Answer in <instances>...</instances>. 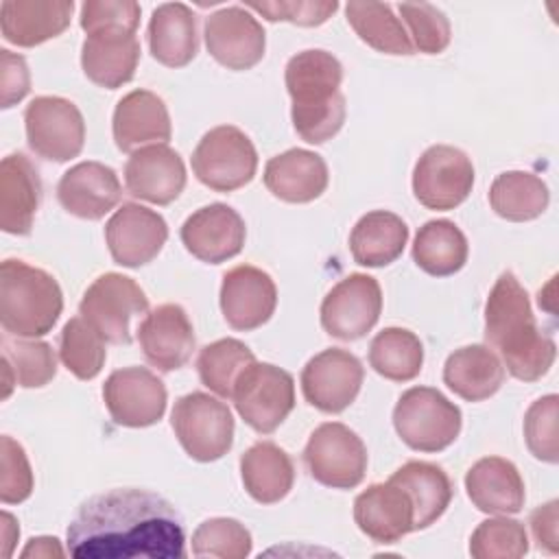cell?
Masks as SVG:
<instances>
[{
    "label": "cell",
    "instance_id": "cell-1",
    "mask_svg": "<svg viewBox=\"0 0 559 559\" xmlns=\"http://www.w3.org/2000/svg\"><path fill=\"white\" fill-rule=\"evenodd\" d=\"M76 559H181L186 533L179 511L159 493L111 489L85 500L66 531Z\"/></svg>",
    "mask_w": 559,
    "mask_h": 559
},
{
    "label": "cell",
    "instance_id": "cell-2",
    "mask_svg": "<svg viewBox=\"0 0 559 559\" xmlns=\"http://www.w3.org/2000/svg\"><path fill=\"white\" fill-rule=\"evenodd\" d=\"M485 341L498 349L507 371L522 382L539 380L555 362L557 345L539 330L528 293L511 271L500 273L487 297Z\"/></svg>",
    "mask_w": 559,
    "mask_h": 559
},
{
    "label": "cell",
    "instance_id": "cell-3",
    "mask_svg": "<svg viewBox=\"0 0 559 559\" xmlns=\"http://www.w3.org/2000/svg\"><path fill=\"white\" fill-rule=\"evenodd\" d=\"M290 118L297 135L308 144L332 140L345 122V96L341 94L343 66L328 50H301L284 70Z\"/></svg>",
    "mask_w": 559,
    "mask_h": 559
},
{
    "label": "cell",
    "instance_id": "cell-4",
    "mask_svg": "<svg viewBox=\"0 0 559 559\" xmlns=\"http://www.w3.org/2000/svg\"><path fill=\"white\" fill-rule=\"evenodd\" d=\"M63 310L57 280L39 266L9 258L0 266V323L9 336L48 334Z\"/></svg>",
    "mask_w": 559,
    "mask_h": 559
},
{
    "label": "cell",
    "instance_id": "cell-5",
    "mask_svg": "<svg viewBox=\"0 0 559 559\" xmlns=\"http://www.w3.org/2000/svg\"><path fill=\"white\" fill-rule=\"evenodd\" d=\"M461 408L432 386H411L393 408V426L400 439L417 452H441L461 432Z\"/></svg>",
    "mask_w": 559,
    "mask_h": 559
},
{
    "label": "cell",
    "instance_id": "cell-6",
    "mask_svg": "<svg viewBox=\"0 0 559 559\" xmlns=\"http://www.w3.org/2000/svg\"><path fill=\"white\" fill-rule=\"evenodd\" d=\"M170 426L186 454L199 463L218 461L234 443L229 406L203 391L186 393L175 402Z\"/></svg>",
    "mask_w": 559,
    "mask_h": 559
},
{
    "label": "cell",
    "instance_id": "cell-7",
    "mask_svg": "<svg viewBox=\"0 0 559 559\" xmlns=\"http://www.w3.org/2000/svg\"><path fill=\"white\" fill-rule=\"evenodd\" d=\"M192 173L214 192L247 186L258 170V153L245 131L234 124L210 129L192 153Z\"/></svg>",
    "mask_w": 559,
    "mask_h": 559
},
{
    "label": "cell",
    "instance_id": "cell-8",
    "mask_svg": "<svg viewBox=\"0 0 559 559\" xmlns=\"http://www.w3.org/2000/svg\"><path fill=\"white\" fill-rule=\"evenodd\" d=\"M231 400L247 426L269 435L295 408V380L271 362L253 360L236 378Z\"/></svg>",
    "mask_w": 559,
    "mask_h": 559
},
{
    "label": "cell",
    "instance_id": "cell-9",
    "mask_svg": "<svg viewBox=\"0 0 559 559\" xmlns=\"http://www.w3.org/2000/svg\"><path fill=\"white\" fill-rule=\"evenodd\" d=\"M148 299L133 277L105 273L96 277L79 304V314L114 345L131 343V321L146 314Z\"/></svg>",
    "mask_w": 559,
    "mask_h": 559
},
{
    "label": "cell",
    "instance_id": "cell-10",
    "mask_svg": "<svg viewBox=\"0 0 559 559\" xmlns=\"http://www.w3.org/2000/svg\"><path fill=\"white\" fill-rule=\"evenodd\" d=\"M310 476L332 489H354L367 472V448L362 439L341 421L317 426L304 448Z\"/></svg>",
    "mask_w": 559,
    "mask_h": 559
},
{
    "label": "cell",
    "instance_id": "cell-11",
    "mask_svg": "<svg viewBox=\"0 0 559 559\" xmlns=\"http://www.w3.org/2000/svg\"><path fill=\"white\" fill-rule=\"evenodd\" d=\"M26 142L48 162H68L83 151L85 122L79 107L61 96H35L24 109Z\"/></svg>",
    "mask_w": 559,
    "mask_h": 559
},
{
    "label": "cell",
    "instance_id": "cell-12",
    "mask_svg": "<svg viewBox=\"0 0 559 559\" xmlns=\"http://www.w3.org/2000/svg\"><path fill=\"white\" fill-rule=\"evenodd\" d=\"M472 159L456 146L435 144L413 168V194L428 210H454L472 192Z\"/></svg>",
    "mask_w": 559,
    "mask_h": 559
},
{
    "label": "cell",
    "instance_id": "cell-13",
    "mask_svg": "<svg viewBox=\"0 0 559 559\" xmlns=\"http://www.w3.org/2000/svg\"><path fill=\"white\" fill-rule=\"evenodd\" d=\"M382 312V290L376 277L349 273L321 301L323 330L341 341L362 338Z\"/></svg>",
    "mask_w": 559,
    "mask_h": 559
},
{
    "label": "cell",
    "instance_id": "cell-14",
    "mask_svg": "<svg viewBox=\"0 0 559 559\" xmlns=\"http://www.w3.org/2000/svg\"><path fill=\"white\" fill-rule=\"evenodd\" d=\"M362 362L343 347H330L312 356L301 369V391L310 406L321 413L345 411L360 393Z\"/></svg>",
    "mask_w": 559,
    "mask_h": 559
},
{
    "label": "cell",
    "instance_id": "cell-15",
    "mask_svg": "<svg viewBox=\"0 0 559 559\" xmlns=\"http://www.w3.org/2000/svg\"><path fill=\"white\" fill-rule=\"evenodd\" d=\"M166 386L146 367H122L103 384V400L118 426L146 428L166 413Z\"/></svg>",
    "mask_w": 559,
    "mask_h": 559
},
{
    "label": "cell",
    "instance_id": "cell-16",
    "mask_svg": "<svg viewBox=\"0 0 559 559\" xmlns=\"http://www.w3.org/2000/svg\"><path fill=\"white\" fill-rule=\"evenodd\" d=\"M168 240L164 216L140 203H122L105 225V242L116 264L138 269L157 258Z\"/></svg>",
    "mask_w": 559,
    "mask_h": 559
},
{
    "label": "cell",
    "instance_id": "cell-17",
    "mask_svg": "<svg viewBox=\"0 0 559 559\" xmlns=\"http://www.w3.org/2000/svg\"><path fill=\"white\" fill-rule=\"evenodd\" d=\"M203 37L212 59L227 70L258 66L266 48L264 28L247 7H225L205 17Z\"/></svg>",
    "mask_w": 559,
    "mask_h": 559
},
{
    "label": "cell",
    "instance_id": "cell-18",
    "mask_svg": "<svg viewBox=\"0 0 559 559\" xmlns=\"http://www.w3.org/2000/svg\"><path fill=\"white\" fill-rule=\"evenodd\" d=\"M247 238L242 216L227 203H210L192 212L181 225V242L197 260L221 264L236 258Z\"/></svg>",
    "mask_w": 559,
    "mask_h": 559
},
{
    "label": "cell",
    "instance_id": "cell-19",
    "mask_svg": "<svg viewBox=\"0 0 559 559\" xmlns=\"http://www.w3.org/2000/svg\"><path fill=\"white\" fill-rule=\"evenodd\" d=\"M277 306L273 277L251 264H240L223 275L221 310L229 328L251 332L264 325Z\"/></svg>",
    "mask_w": 559,
    "mask_h": 559
},
{
    "label": "cell",
    "instance_id": "cell-20",
    "mask_svg": "<svg viewBox=\"0 0 559 559\" xmlns=\"http://www.w3.org/2000/svg\"><path fill=\"white\" fill-rule=\"evenodd\" d=\"M138 343L153 367L175 371L192 358L197 338L188 312L179 304H159L140 321Z\"/></svg>",
    "mask_w": 559,
    "mask_h": 559
},
{
    "label": "cell",
    "instance_id": "cell-21",
    "mask_svg": "<svg viewBox=\"0 0 559 559\" xmlns=\"http://www.w3.org/2000/svg\"><path fill=\"white\" fill-rule=\"evenodd\" d=\"M124 186L140 201L168 205L186 188L183 159L168 144L142 146L124 164Z\"/></svg>",
    "mask_w": 559,
    "mask_h": 559
},
{
    "label": "cell",
    "instance_id": "cell-22",
    "mask_svg": "<svg viewBox=\"0 0 559 559\" xmlns=\"http://www.w3.org/2000/svg\"><path fill=\"white\" fill-rule=\"evenodd\" d=\"M120 197L122 186L116 170L100 162H79L57 183L61 207L83 221L103 218L118 205Z\"/></svg>",
    "mask_w": 559,
    "mask_h": 559
},
{
    "label": "cell",
    "instance_id": "cell-23",
    "mask_svg": "<svg viewBox=\"0 0 559 559\" xmlns=\"http://www.w3.org/2000/svg\"><path fill=\"white\" fill-rule=\"evenodd\" d=\"M415 511L404 487L393 483L369 485L354 500V522L378 544H395L413 528Z\"/></svg>",
    "mask_w": 559,
    "mask_h": 559
},
{
    "label": "cell",
    "instance_id": "cell-24",
    "mask_svg": "<svg viewBox=\"0 0 559 559\" xmlns=\"http://www.w3.org/2000/svg\"><path fill=\"white\" fill-rule=\"evenodd\" d=\"M111 131L122 153H133L144 144H166L173 135L168 107L155 92L133 90L118 100Z\"/></svg>",
    "mask_w": 559,
    "mask_h": 559
},
{
    "label": "cell",
    "instance_id": "cell-25",
    "mask_svg": "<svg viewBox=\"0 0 559 559\" xmlns=\"http://www.w3.org/2000/svg\"><path fill=\"white\" fill-rule=\"evenodd\" d=\"M138 61L140 41L135 33L122 28L94 31L81 46V68L85 76L107 90L129 83L135 74Z\"/></svg>",
    "mask_w": 559,
    "mask_h": 559
},
{
    "label": "cell",
    "instance_id": "cell-26",
    "mask_svg": "<svg viewBox=\"0 0 559 559\" xmlns=\"http://www.w3.org/2000/svg\"><path fill=\"white\" fill-rule=\"evenodd\" d=\"M72 0H4L0 4V28L9 44L33 48L70 26Z\"/></svg>",
    "mask_w": 559,
    "mask_h": 559
},
{
    "label": "cell",
    "instance_id": "cell-27",
    "mask_svg": "<svg viewBox=\"0 0 559 559\" xmlns=\"http://www.w3.org/2000/svg\"><path fill=\"white\" fill-rule=\"evenodd\" d=\"M325 159L306 148H288L271 157L264 166L266 190L286 203H310L328 188Z\"/></svg>",
    "mask_w": 559,
    "mask_h": 559
},
{
    "label": "cell",
    "instance_id": "cell-28",
    "mask_svg": "<svg viewBox=\"0 0 559 559\" xmlns=\"http://www.w3.org/2000/svg\"><path fill=\"white\" fill-rule=\"evenodd\" d=\"M41 201V179L33 162L11 153L0 164V227L13 236L31 234Z\"/></svg>",
    "mask_w": 559,
    "mask_h": 559
},
{
    "label": "cell",
    "instance_id": "cell-29",
    "mask_svg": "<svg viewBox=\"0 0 559 559\" xmlns=\"http://www.w3.org/2000/svg\"><path fill=\"white\" fill-rule=\"evenodd\" d=\"M465 491L483 513L509 515L524 507V480L518 467L502 456H485L465 474Z\"/></svg>",
    "mask_w": 559,
    "mask_h": 559
},
{
    "label": "cell",
    "instance_id": "cell-30",
    "mask_svg": "<svg viewBox=\"0 0 559 559\" xmlns=\"http://www.w3.org/2000/svg\"><path fill=\"white\" fill-rule=\"evenodd\" d=\"M148 50L166 68H183L199 52L197 15L183 2L159 4L148 22Z\"/></svg>",
    "mask_w": 559,
    "mask_h": 559
},
{
    "label": "cell",
    "instance_id": "cell-31",
    "mask_svg": "<svg viewBox=\"0 0 559 559\" xmlns=\"http://www.w3.org/2000/svg\"><path fill=\"white\" fill-rule=\"evenodd\" d=\"M504 365L489 345H465L454 349L443 365V382L465 402L491 397L504 382Z\"/></svg>",
    "mask_w": 559,
    "mask_h": 559
},
{
    "label": "cell",
    "instance_id": "cell-32",
    "mask_svg": "<svg viewBox=\"0 0 559 559\" xmlns=\"http://www.w3.org/2000/svg\"><path fill=\"white\" fill-rule=\"evenodd\" d=\"M240 478L255 502L275 504L293 489L295 465L277 443L258 441L240 456Z\"/></svg>",
    "mask_w": 559,
    "mask_h": 559
},
{
    "label": "cell",
    "instance_id": "cell-33",
    "mask_svg": "<svg viewBox=\"0 0 559 559\" xmlns=\"http://www.w3.org/2000/svg\"><path fill=\"white\" fill-rule=\"evenodd\" d=\"M408 242L406 223L386 210H373L358 218L349 234V251L360 266H386L395 262Z\"/></svg>",
    "mask_w": 559,
    "mask_h": 559
},
{
    "label": "cell",
    "instance_id": "cell-34",
    "mask_svg": "<svg viewBox=\"0 0 559 559\" xmlns=\"http://www.w3.org/2000/svg\"><path fill=\"white\" fill-rule=\"evenodd\" d=\"M391 480L404 487L411 496L415 511V531L428 528L432 522H437L452 500V483L448 474L439 465L428 461L404 463L393 472Z\"/></svg>",
    "mask_w": 559,
    "mask_h": 559
},
{
    "label": "cell",
    "instance_id": "cell-35",
    "mask_svg": "<svg viewBox=\"0 0 559 559\" xmlns=\"http://www.w3.org/2000/svg\"><path fill=\"white\" fill-rule=\"evenodd\" d=\"M467 238L448 218H435L419 227L413 242L415 264L435 277L459 273L467 262Z\"/></svg>",
    "mask_w": 559,
    "mask_h": 559
},
{
    "label": "cell",
    "instance_id": "cell-36",
    "mask_svg": "<svg viewBox=\"0 0 559 559\" xmlns=\"http://www.w3.org/2000/svg\"><path fill=\"white\" fill-rule=\"evenodd\" d=\"M550 192L542 177L526 170L500 173L489 188L491 210L513 223H524L542 216L548 207Z\"/></svg>",
    "mask_w": 559,
    "mask_h": 559
},
{
    "label": "cell",
    "instance_id": "cell-37",
    "mask_svg": "<svg viewBox=\"0 0 559 559\" xmlns=\"http://www.w3.org/2000/svg\"><path fill=\"white\" fill-rule=\"evenodd\" d=\"M345 15L354 33L373 50L384 55H413L415 48L400 17L391 4L378 2H349Z\"/></svg>",
    "mask_w": 559,
    "mask_h": 559
},
{
    "label": "cell",
    "instance_id": "cell-38",
    "mask_svg": "<svg viewBox=\"0 0 559 559\" xmlns=\"http://www.w3.org/2000/svg\"><path fill=\"white\" fill-rule=\"evenodd\" d=\"M369 365L386 380L408 382L421 371L424 345L406 328H384L369 345Z\"/></svg>",
    "mask_w": 559,
    "mask_h": 559
},
{
    "label": "cell",
    "instance_id": "cell-39",
    "mask_svg": "<svg viewBox=\"0 0 559 559\" xmlns=\"http://www.w3.org/2000/svg\"><path fill=\"white\" fill-rule=\"evenodd\" d=\"M255 360L253 352L238 338H218L205 345L197 358V371L201 382L218 397H229L236 378L245 367Z\"/></svg>",
    "mask_w": 559,
    "mask_h": 559
},
{
    "label": "cell",
    "instance_id": "cell-40",
    "mask_svg": "<svg viewBox=\"0 0 559 559\" xmlns=\"http://www.w3.org/2000/svg\"><path fill=\"white\" fill-rule=\"evenodd\" d=\"M59 356L72 376L92 380L100 373L107 358L105 338L81 314L72 317L61 330Z\"/></svg>",
    "mask_w": 559,
    "mask_h": 559
},
{
    "label": "cell",
    "instance_id": "cell-41",
    "mask_svg": "<svg viewBox=\"0 0 559 559\" xmlns=\"http://www.w3.org/2000/svg\"><path fill=\"white\" fill-rule=\"evenodd\" d=\"M2 360L11 367L15 384L24 389L46 386L57 373L55 349L44 341L2 338Z\"/></svg>",
    "mask_w": 559,
    "mask_h": 559
},
{
    "label": "cell",
    "instance_id": "cell-42",
    "mask_svg": "<svg viewBox=\"0 0 559 559\" xmlns=\"http://www.w3.org/2000/svg\"><path fill=\"white\" fill-rule=\"evenodd\" d=\"M528 552V535L522 522L507 515L480 522L469 537V555L476 559H518Z\"/></svg>",
    "mask_w": 559,
    "mask_h": 559
},
{
    "label": "cell",
    "instance_id": "cell-43",
    "mask_svg": "<svg viewBox=\"0 0 559 559\" xmlns=\"http://www.w3.org/2000/svg\"><path fill=\"white\" fill-rule=\"evenodd\" d=\"M251 533L234 518H210L192 533L194 557L245 559L251 552Z\"/></svg>",
    "mask_w": 559,
    "mask_h": 559
},
{
    "label": "cell",
    "instance_id": "cell-44",
    "mask_svg": "<svg viewBox=\"0 0 559 559\" xmlns=\"http://www.w3.org/2000/svg\"><path fill=\"white\" fill-rule=\"evenodd\" d=\"M400 15L408 26V37L415 50L424 55H439L450 44V22L441 9L428 2L400 4Z\"/></svg>",
    "mask_w": 559,
    "mask_h": 559
},
{
    "label": "cell",
    "instance_id": "cell-45",
    "mask_svg": "<svg viewBox=\"0 0 559 559\" xmlns=\"http://www.w3.org/2000/svg\"><path fill=\"white\" fill-rule=\"evenodd\" d=\"M557 411L559 397L555 393L535 400L524 415V439L531 454L544 463H557Z\"/></svg>",
    "mask_w": 559,
    "mask_h": 559
},
{
    "label": "cell",
    "instance_id": "cell-46",
    "mask_svg": "<svg viewBox=\"0 0 559 559\" xmlns=\"http://www.w3.org/2000/svg\"><path fill=\"white\" fill-rule=\"evenodd\" d=\"M0 469V500L4 504L24 502L33 491V469L24 448L9 435L2 437Z\"/></svg>",
    "mask_w": 559,
    "mask_h": 559
},
{
    "label": "cell",
    "instance_id": "cell-47",
    "mask_svg": "<svg viewBox=\"0 0 559 559\" xmlns=\"http://www.w3.org/2000/svg\"><path fill=\"white\" fill-rule=\"evenodd\" d=\"M140 24V4L133 0H87L81 4V28L90 35L103 28H122L135 33Z\"/></svg>",
    "mask_w": 559,
    "mask_h": 559
},
{
    "label": "cell",
    "instance_id": "cell-48",
    "mask_svg": "<svg viewBox=\"0 0 559 559\" xmlns=\"http://www.w3.org/2000/svg\"><path fill=\"white\" fill-rule=\"evenodd\" d=\"M247 9L258 11L269 22H290L297 26H319L338 9V2L328 0H275V2H249Z\"/></svg>",
    "mask_w": 559,
    "mask_h": 559
},
{
    "label": "cell",
    "instance_id": "cell-49",
    "mask_svg": "<svg viewBox=\"0 0 559 559\" xmlns=\"http://www.w3.org/2000/svg\"><path fill=\"white\" fill-rule=\"evenodd\" d=\"M0 59H2V109L13 107L15 103H20L28 90H31V74L26 68L24 57L13 55L11 50H0Z\"/></svg>",
    "mask_w": 559,
    "mask_h": 559
},
{
    "label": "cell",
    "instance_id": "cell-50",
    "mask_svg": "<svg viewBox=\"0 0 559 559\" xmlns=\"http://www.w3.org/2000/svg\"><path fill=\"white\" fill-rule=\"evenodd\" d=\"M557 500H550L544 507H537L531 513V528L537 546L550 555L557 552Z\"/></svg>",
    "mask_w": 559,
    "mask_h": 559
},
{
    "label": "cell",
    "instance_id": "cell-51",
    "mask_svg": "<svg viewBox=\"0 0 559 559\" xmlns=\"http://www.w3.org/2000/svg\"><path fill=\"white\" fill-rule=\"evenodd\" d=\"M63 557V550L59 546L57 537H33L28 546L22 550V557Z\"/></svg>",
    "mask_w": 559,
    "mask_h": 559
},
{
    "label": "cell",
    "instance_id": "cell-52",
    "mask_svg": "<svg viewBox=\"0 0 559 559\" xmlns=\"http://www.w3.org/2000/svg\"><path fill=\"white\" fill-rule=\"evenodd\" d=\"M2 542L7 544V548H4V557H9L11 555V546H13V542L17 539V535H20V528H17V524H15V520H13V515L11 513H2Z\"/></svg>",
    "mask_w": 559,
    "mask_h": 559
}]
</instances>
